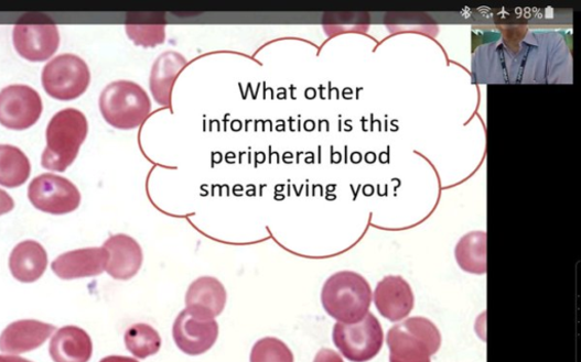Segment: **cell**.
Returning <instances> with one entry per match:
<instances>
[{"label":"cell","mask_w":581,"mask_h":362,"mask_svg":"<svg viewBox=\"0 0 581 362\" xmlns=\"http://www.w3.org/2000/svg\"><path fill=\"white\" fill-rule=\"evenodd\" d=\"M57 25L46 14L28 13L14 26L13 43L18 54L29 62H45L58 50Z\"/></svg>","instance_id":"cell-5"},{"label":"cell","mask_w":581,"mask_h":362,"mask_svg":"<svg viewBox=\"0 0 581 362\" xmlns=\"http://www.w3.org/2000/svg\"><path fill=\"white\" fill-rule=\"evenodd\" d=\"M43 87L54 99L71 101L89 88L92 74L87 63L72 54L60 55L43 70Z\"/></svg>","instance_id":"cell-6"},{"label":"cell","mask_w":581,"mask_h":362,"mask_svg":"<svg viewBox=\"0 0 581 362\" xmlns=\"http://www.w3.org/2000/svg\"><path fill=\"white\" fill-rule=\"evenodd\" d=\"M250 362H294V355L282 340L268 337L255 343Z\"/></svg>","instance_id":"cell-23"},{"label":"cell","mask_w":581,"mask_h":362,"mask_svg":"<svg viewBox=\"0 0 581 362\" xmlns=\"http://www.w3.org/2000/svg\"><path fill=\"white\" fill-rule=\"evenodd\" d=\"M333 342L347 360L367 362L381 350L384 333L379 320L368 312L358 323H336Z\"/></svg>","instance_id":"cell-7"},{"label":"cell","mask_w":581,"mask_h":362,"mask_svg":"<svg viewBox=\"0 0 581 362\" xmlns=\"http://www.w3.org/2000/svg\"><path fill=\"white\" fill-rule=\"evenodd\" d=\"M99 362H139L137 359L125 355H109L101 359Z\"/></svg>","instance_id":"cell-26"},{"label":"cell","mask_w":581,"mask_h":362,"mask_svg":"<svg viewBox=\"0 0 581 362\" xmlns=\"http://www.w3.org/2000/svg\"><path fill=\"white\" fill-rule=\"evenodd\" d=\"M321 299L325 311L338 323L355 325L369 312L373 293L363 275L342 271L327 278Z\"/></svg>","instance_id":"cell-1"},{"label":"cell","mask_w":581,"mask_h":362,"mask_svg":"<svg viewBox=\"0 0 581 362\" xmlns=\"http://www.w3.org/2000/svg\"><path fill=\"white\" fill-rule=\"evenodd\" d=\"M88 130V120L80 110L67 108L57 112L47 128L43 167L51 172L64 173L79 154Z\"/></svg>","instance_id":"cell-2"},{"label":"cell","mask_w":581,"mask_h":362,"mask_svg":"<svg viewBox=\"0 0 581 362\" xmlns=\"http://www.w3.org/2000/svg\"><path fill=\"white\" fill-rule=\"evenodd\" d=\"M126 347L136 358L146 359L158 354L162 348V338L152 327L138 323L125 334Z\"/></svg>","instance_id":"cell-22"},{"label":"cell","mask_w":581,"mask_h":362,"mask_svg":"<svg viewBox=\"0 0 581 362\" xmlns=\"http://www.w3.org/2000/svg\"><path fill=\"white\" fill-rule=\"evenodd\" d=\"M227 294L219 279L202 276L190 285L185 295L186 309L206 318H216L225 309Z\"/></svg>","instance_id":"cell-15"},{"label":"cell","mask_w":581,"mask_h":362,"mask_svg":"<svg viewBox=\"0 0 581 362\" xmlns=\"http://www.w3.org/2000/svg\"><path fill=\"white\" fill-rule=\"evenodd\" d=\"M459 266L472 274L486 273V233L471 232L459 241L455 248Z\"/></svg>","instance_id":"cell-20"},{"label":"cell","mask_w":581,"mask_h":362,"mask_svg":"<svg viewBox=\"0 0 581 362\" xmlns=\"http://www.w3.org/2000/svg\"><path fill=\"white\" fill-rule=\"evenodd\" d=\"M0 362H32L19 355H0Z\"/></svg>","instance_id":"cell-27"},{"label":"cell","mask_w":581,"mask_h":362,"mask_svg":"<svg viewBox=\"0 0 581 362\" xmlns=\"http://www.w3.org/2000/svg\"><path fill=\"white\" fill-rule=\"evenodd\" d=\"M93 350L90 336L84 329L72 326L60 329L50 345L54 362H89Z\"/></svg>","instance_id":"cell-17"},{"label":"cell","mask_w":581,"mask_h":362,"mask_svg":"<svg viewBox=\"0 0 581 362\" xmlns=\"http://www.w3.org/2000/svg\"><path fill=\"white\" fill-rule=\"evenodd\" d=\"M103 248L109 255L106 272L112 278L128 281L139 273L143 253L136 239L123 233L110 235Z\"/></svg>","instance_id":"cell-12"},{"label":"cell","mask_w":581,"mask_h":362,"mask_svg":"<svg viewBox=\"0 0 581 362\" xmlns=\"http://www.w3.org/2000/svg\"><path fill=\"white\" fill-rule=\"evenodd\" d=\"M56 331L52 325L23 319L10 325L0 336V351L21 354L41 348Z\"/></svg>","instance_id":"cell-13"},{"label":"cell","mask_w":581,"mask_h":362,"mask_svg":"<svg viewBox=\"0 0 581 362\" xmlns=\"http://www.w3.org/2000/svg\"><path fill=\"white\" fill-rule=\"evenodd\" d=\"M108 259L104 248L76 250L58 256L52 270L62 279L92 277L106 271Z\"/></svg>","instance_id":"cell-14"},{"label":"cell","mask_w":581,"mask_h":362,"mask_svg":"<svg viewBox=\"0 0 581 362\" xmlns=\"http://www.w3.org/2000/svg\"><path fill=\"white\" fill-rule=\"evenodd\" d=\"M31 174L28 156L17 146L0 145V185L17 188L25 184Z\"/></svg>","instance_id":"cell-21"},{"label":"cell","mask_w":581,"mask_h":362,"mask_svg":"<svg viewBox=\"0 0 581 362\" xmlns=\"http://www.w3.org/2000/svg\"><path fill=\"white\" fill-rule=\"evenodd\" d=\"M374 303L379 314L397 323L409 316L415 306L410 285L402 276H386L378 283Z\"/></svg>","instance_id":"cell-11"},{"label":"cell","mask_w":581,"mask_h":362,"mask_svg":"<svg viewBox=\"0 0 581 362\" xmlns=\"http://www.w3.org/2000/svg\"><path fill=\"white\" fill-rule=\"evenodd\" d=\"M128 35L138 46L157 47L165 42V19L160 14H132L127 21Z\"/></svg>","instance_id":"cell-19"},{"label":"cell","mask_w":581,"mask_h":362,"mask_svg":"<svg viewBox=\"0 0 581 362\" xmlns=\"http://www.w3.org/2000/svg\"><path fill=\"white\" fill-rule=\"evenodd\" d=\"M101 114L114 129L130 131L141 128L151 113L148 94L131 80H116L99 99Z\"/></svg>","instance_id":"cell-3"},{"label":"cell","mask_w":581,"mask_h":362,"mask_svg":"<svg viewBox=\"0 0 581 362\" xmlns=\"http://www.w3.org/2000/svg\"><path fill=\"white\" fill-rule=\"evenodd\" d=\"M49 255L43 245L34 240L22 241L10 257L12 275L23 284L35 283L46 272Z\"/></svg>","instance_id":"cell-18"},{"label":"cell","mask_w":581,"mask_h":362,"mask_svg":"<svg viewBox=\"0 0 581 362\" xmlns=\"http://www.w3.org/2000/svg\"><path fill=\"white\" fill-rule=\"evenodd\" d=\"M219 327L214 318H206L189 309H183L173 326L176 347L187 355H202L216 343Z\"/></svg>","instance_id":"cell-10"},{"label":"cell","mask_w":581,"mask_h":362,"mask_svg":"<svg viewBox=\"0 0 581 362\" xmlns=\"http://www.w3.org/2000/svg\"><path fill=\"white\" fill-rule=\"evenodd\" d=\"M186 65L187 61L176 52H166L154 62L149 84L154 101L163 107H172L175 79Z\"/></svg>","instance_id":"cell-16"},{"label":"cell","mask_w":581,"mask_h":362,"mask_svg":"<svg viewBox=\"0 0 581 362\" xmlns=\"http://www.w3.org/2000/svg\"><path fill=\"white\" fill-rule=\"evenodd\" d=\"M14 207V199L6 190L0 189V216L10 213Z\"/></svg>","instance_id":"cell-24"},{"label":"cell","mask_w":581,"mask_h":362,"mask_svg":"<svg viewBox=\"0 0 581 362\" xmlns=\"http://www.w3.org/2000/svg\"><path fill=\"white\" fill-rule=\"evenodd\" d=\"M390 362H431L442 344L434 323L424 317H411L387 333Z\"/></svg>","instance_id":"cell-4"},{"label":"cell","mask_w":581,"mask_h":362,"mask_svg":"<svg viewBox=\"0 0 581 362\" xmlns=\"http://www.w3.org/2000/svg\"><path fill=\"white\" fill-rule=\"evenodd\" d=\"M314 362H344L342 356L331 349H322L316 354Z\"/></svg>","instance_id":"cell-25"},{"label":"cell","mask_w":581,"mask_h":362,"mask_svg":"<svg viewBox=\"0 0 581 362\" xmlns=\"http://www.w3.org/2000/svg\"><path fill=\"white\" fill-rule=\"evenodd\" d=\"M28 196L36 210L54 216L71 213L82 204L79 189L68 179L53 174L34 178Z\"/></svg>","instance_id":"cell-8"},{"label":"cell","mask_w":581,"mask_h":362,"mask_svg":"<svg viewBox=\"0 0 581 362\" xmlns=\"http://www.w3.org/2000/svg\"><path fill=\"white\" fill-rule=\"evenodd\" d=\"M43 108L41 95L28 86H11L0 91V124L9 130L32 128Z\"/></svg>","instance_id":"cell-9"}]
</instances>
